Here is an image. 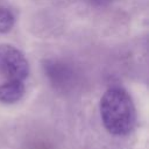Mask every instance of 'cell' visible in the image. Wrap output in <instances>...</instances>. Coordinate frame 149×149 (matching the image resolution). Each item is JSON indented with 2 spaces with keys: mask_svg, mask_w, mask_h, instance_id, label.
Segmentation results:
<instances>
[{
  "mask_svg": "<svg viewBox=\"0 0 149 149\" xmlns=\"http://www.w3.org/2000/svg\"><path fill=\"white\" fill-rule=\"evenodd\" d=\"M100 115L105 128L113 135H126L136 122L134 102L121 87L108 88L100 99Z\"/></svg>",
  "mask_w": 149,
  "mask_h": 149,
  "instance_id": "6da1fadb",
  "label": "cell"
},
{
  "mask_svg": "<svg viewBox=\"0 0 149 149\" xmlns=\"http://www.w3.org/2000/svg\"><path fill=\"white\" fill-rule=\"evenodd\" d=\"M0 72L8 80L23 81L29 74L28 61L15 47L0 44Z\"/></svg>",
  "mask_w": 149,
  "mask_h": 149,
  "instance_id": "7a4b0ae2",
  "label": "cell"
},
{
  "mask_svg": "<svg viewBox=\"0 0 149 149\" xmlns=\"http://www.w3.org/2000/svg\"><path fill=\"white\" fill-rule=\"evenodd\" d=\"M26 87L22 80H7L0 84V102L13 104L19 101L24 94Z\"/></svg>",
  "mask_w": 149,
  "mask_h": 149,
  "instance_id": "3957f363",
  "label": "cell"
},
{
  "mask_svg": "<svg viewBox=\"0 0 149 149\" xmlns=\"http://www.w3.org/2000/svg\"><path fill=\"white\" fill-rule=\"evenodd\" d=\"M15 22L14 14L9 8L0 7V33L9 31Z\"/></svg>",
  "mask_w": 149,
  "mask_h": 149,
  "instance_id": "277c9868",
  "label": "cell"
}]
</instances>
